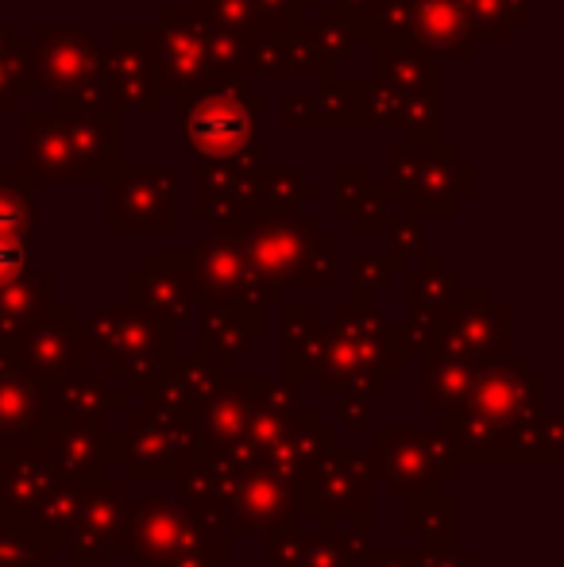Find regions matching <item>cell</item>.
Segmentation results:
<instances>
[{
  "label": "cell",
  "instance_id": "25",
  "mask_svg": "<svg viewBox=\"0 0 564 567\" xmlns=\"http://www.w3.org/2000/svg\"><path fill=\"white\" fill-rule=\"evenodd\" d=\"M189 140H197V147L205 151H233L244 140V116L236 105H228L225 113H217V105H202V113L189 120Z\"/></svg>",
  "mask_w": 564,
  "mask_h": 567
},
{
  "label": "cell",
  "instance_id": "26",
  "mask_svg": "<svg viewBox=\"0 0 564 567\" xmlns=\"http://www.w3.org/2000/svg\"><path fill=\"white\" fill-rule=\"evenodd\" d=\"M163 567H233V533H205L194 548Z\"/></svg>",
  "mask_w": 564,
  "mask_h": 567
},
{
  "label": "cell",
  "instance_id": "31",
  "mask_svg": "<svg viewBox=\"0 0 564 567\" xmlns=\"http://www.w3.org/2000/svg\"><path fill=\"white\" fill-rule=\"evenodd\" d=\"M124 567H151V564H140V560H129V556H124Z\"/></svg>",
  "mask_w": 564,
  "mask_h": 567
},
{
  "label": "cell",
  "instance_id": "12",
  "mask_svg": "<svg viewBox=\"0 0 564 567\" xmlns=\"http://www.w3.org/2000/svg\"><path fill=\"white\" fill-rule=\"evenodd\" d=\"M12 351L39 382H51L59 374L74 371V367L93 363L82 324H74V317L66 309H54V306L12 343Z\"/></svg>",
  "mask_w": 564,
  "mask_h": 567
},
{
  "label": "cell",
  "instance_id": "30",
  "mask_svg": "<svg viewBox=\"0 0 564 567\" xmlns=\"http://www.w3.org/2000/svg\"><path fill=\"white\" fill-rule=\"evenodd\" d=\"M356 567H414V560H410L407 553H387V548H368V553H363V560L356 564Z\"/></svg>",
  "mask_w": 564,
  "mask_h": 567
},
{
  "label": "cell",
  "instance_id": "14",
  "mask_svg": "<svg viewBox=\"0 0 564 567\" xmlns=\"http://www.w3.org/2000/svg\"><path fill=\"white\" fill-rule=\"evenodd\" d=\"M47 425L43 382L16 359L8 343H0V441L35 444Z\"/></svg>",
  "mask_w": 564,
  "mask_h": 567
},
{
  "label": "cell",
  "instance_id": "15",
  "mask_svg": "<svg viewBox=\"0 0 564 567\" xmlns=\"http://www.w3.org/2000/svg\"><path fill=\"white\" fill-rule=\"evenodd\" d=\"M256 402V386L252 374H228L217 390L202 402V410L189 417L194 425V441L205 452H233L240 444L244 429H248V413Z\"/></svg>",
  "mask_w": 564,
  "mask_h": 567
},
{
  "label": "cell",
  "instance_id": "29",
  "mask_svg": "<svg viewBox=\"0 0 564 567\" xmlns=\"http://www.w3.org/2000/svg\"><path fill=\"white\" fill-rule=\"evenodd\" d=\"M337 421L348 429H368L371 425V394H340Z\"/></svg>",
  "mask_w": 564,
  "mask_h": 567
},
{
  "label": "cell",
  "instance_id": "13",
  "mask_svg": "<svg viewBox=\"0 0 564 567\" xmlns=\"http://www.w3.org/2000/svg\"><path fill=\"white\" fill-rule=\"evenodd\" d=\"M298 517V502H294V491L275 478L264 463H252V467H240L233 486V502H228V533L240 537V533H271L279 529L283 522Z\"/></svg>",
  "mask_w": 564,
  "mask_h": 567
},
{
  "label": "cell",
  "instance_id": "17",
  "mask_svg": "<svg viewBox=\"0 0 564 567\" xmlns=\"http://www.w3.org/2000/svg\"><path fill=\"white\" fill-rule=\"evenodd\" d=\"M433 329L437 332L429 351H449V355L475 359V363H499V359H506V348H511L506 309H464L457 317L433 321Z\"/></svg>",
  "mask_w": 564,
  "mask_h": 567
},
{
  "label": "cell",
  "instance_id": "23",
  "mask_svg": "<svg viewBox=\"0 0 564 567\" xmlns=\"http://www.w3.org/2000/svg\"><path fill=\"white\" fill-rule=\"evenodd\" d=\"M402 529L418 540V545H457L460 540V502L449 498L444 491L418 494V498L402 502Z\"/></svg>",
  "mask_w": 564,
  "mask_h": 567
},
{
  "label": "cell",
  "instance_id": "5",
  "mask_svg": "<svg viewBox=\"0 0 564 567\" xmlns=\"http://www.w3.org/2000/svg\"><path fill=\"white\" fill-rule=\"evenodd\" d=\"M197 449L189 417L140 398L121 417V467L129 483H174L182 460Z\"/></svg>",
  "mask_w": 564,
  "mask_h": 567
},
{
  "label": "cell",
  "instance_id": "28",
  "mask_svg": "<svg viewBox=\"0 0 564 567\" xmlns=\"http://www.w3.org/2000/svg\"><path fill=\"white\" fill-rule=\"evenodd\" d=\"M23 267H28V244H23V236L20 231L0 228V286H8L12 278H20Z\"/></svg>",
  "mask_w": 564,
  "mask_h": 567
},
{
  "label": "cell",
  "instance_id": "27",
  "mask_svg": "<svg viewBox=\"0 0 564 567\" xmlns=\"http://www.w3.org/2000/svg\"><path fill=\"white\" fill-rule=\"evenodd\" d=\"M407 556L414 560V567H475V553L460 540L457 545H418Z\"/></svg>",
  "mask_w": 564,
  "mask_h": 567
},
{
  "label": "cell",
  "instance_id": "1",
  "mask_svg": "<svg viewBox=\"0 0 564 567\" xmlns=\"http://www.w3.org/2000/svg\"><path fill=\"white\" fill-rule=\"evenodd\" d=\"M460 463H557L564 452L561 413L545 402V374L522 359L480 371L464 402L441 417Z\"/></svg>",
  "mask_w": 564,
  "mask_h": 567
},
{
  "label": "cell",
  "instance_id": "11",
  "mask_svg": "<svg viewBox=\"0 0 564 567\" xmlns=\"http://www.w3.org/2000/svg\"><path fill=\"white\" fill-rule=\"evenodd\" d=\"M47 417L59 421H90V425H121L129 413L132 394H124L105 371H93V363H82L59 379L43 382Z\"/></svg>",
  "mask_w": 564,
  "mask_h": 567
},
{
  "label": "cell",
  "instance_id": "24",
  "mask_svg": "<svg viewBox=\"0 0 564 567\" xmlns=\"http://www.w3.org/2000/svg\"><path fill=\"white\" fill-rule=\"evenodd\" d=\"M317 351H321V324H317L314 309H290L283 321V363L286 379L301 382L314 374Z\"/></svg>",
  "mask_w": 564,
  "mask_h": 567
},
{
  "label": "cell",
  "instance_id": "2",
  "mask_svg": "<svg viewBox=\"0 0 564 567\" xmlns=\"http://www.w3.org/2000/svg\"><path fill=\"white\" fill-rule=\"evenodd\" d=\"M402 363L394 355L391 324L368 309H340L337 324L321 329V351L309 379L321 394H383Z\"/></svg>",
  "mask_w": 564,
  "mask_h": 567
},
{
  "label": "cell",
  "instance_id": "6",
  "mask_svg": "<svg viewBox=\"0 0 564 567\" xmlns=\"http://www.w3.org/2000/svg\"><path fill=\"white\" fill-rule=\"evenodd\" d=\"M371 471L368 452L348 449V444H329L306 475L298 478V514L317 522V517H371Z\"/></svg>",
  "mask_w": 564,
  "mask_h": 567
},
{
  "label": "cell",
  "instance_id": "7",
  "mask_svg": "<svg viewBox=\"0 0 564 567\" xmlns=\"http://www.w3.org/2000/svg\"><path fill=\"white\" fill-rule=\"evenodd\" d=\"M267 567H356L371 548V517H290L279 529L264 533Z\"/></svg>",
  "mask_w": 564,
  "mask_h": 567
},
{
  "label": "cell",
  "instance_id": "3",
  "mask_svg": "<svg viewBox=\"0 0 564 567\" xmlns=\"http://www.w3.org/2000/svg\"><path fill=\"white\" fill-rule=\"evenodd\" d=\"M90 359H105V374L124 394H151L178 367L174 324L155 321L140 309H109L82 324Z\"/></svg>",
  "mask_w": 564,
  "mask_h": 567
},
{
  "label": "cell",
  "instance_id": "20",
  "mask_svg": "<svg viewBox=\"0 0 564 567\" xmlns=\"http://www.w3.org/2000/svg\"><path fill=\"white\" fill-rule=\"evenodd\" d=\"M129 301L140 313L155 317L166 324H182L194 317L197 309V282L194 275H158V270H143V275H129Z\"/></svg>",
  "mask_w": 564,
  "mask_h": 567
},
{
  "label": "cell",
  "instance_id": "9",
  "mask_svg": "<svg viewBox=\"0 0 564 567\" xmlns=\"http://www.w3.org/2000/svg\"><path fill=\"white\" fill-rule=\"evenodd\" d=\"M213 529H202L178 502L163 498H132L129 502V529H124V556L151 567H163L178 560L186 548H194L197 540Z\"/></svg>",
  "mask_w": 564,
  "mask_h": 567
},
{
  "label": "cell",
  "instance_id": "22",
  "mask_svg": "<svg viewBox=\"0 0 564 567\" xmlns=\"http://www.w3.org/2000/svg\"><path fill=\"white\" fill-rule=\"evenodd\" d=\"M47 309H51V275H39V278L20 275L8 286H0V343L12 348Z\"/></svg>",
  "mask_w": 564,
  "mask_h": 567
},
{
  "label": "cell",
  "instance_id": "18",
  "mask_svg": "<svg viewBox=\"0 0 564 567\" xmlns=\"http://www.w3.org/2000/svg\"><path fill=\"white\" fill-rule=\"evenodd\" d=\"M329 444H337V433H332L317 413H309L306 405H301V410L286 421V429L275 436V444L264 452L259 463H264L275 478H283L290 491H298V478L306 475V467L329 449Z\"/></svg>",
  "mask_w": 564,
  "mask_h": 567
},
{
  "label": "cell",
  "instance_id": "21",
  "mask_svg": "<svg viewBox=\"0 0 564 567\" xmlns=\"http://www.w3.org/2000/svg\"><path fill=\"white\" fill-rule=\"evenodd\" d=\"M422 367V410L433 417H444L452 405L464 402V394L472 390V382L480 379V371L488 363H475V359H460L449 351H425Z\"/></svg>",
  "mask_w": 564,
  "mask_h": 567
},
{
  "label": "cell",
  "instance_id": "32",
  "mask_svg": "<svg viewBox=\"0 0 564 567\" xmlns=\"http://www.w3.org/2000/svg\"><path fill=\"white\" fill-rule=\"evenodd\" d=\"M0 567H4V564H0Z\"/></svg>",
  "mask_w": 564,
  "mask_h": 567
},
{
  "label": "cell",
  "instance_id": "8",
  "mask_svg": "<svg viewBox=\"0 0 564 567\" xmlns=\"http://www.w3.org/2000/svg\"><path fill=\"white\" fill-rule=\"evenodd\" d=\"M35 449L70 483H105L109 471L121 460V425H90V421L47 417Z\"/></svg>",
  "mask_w": 564,
  "mask_h": 567
},
{
  "label": "cell",
  "instance_id": "16",
  "mask_svg": "<svg viewBox=\"0 0 564 567\" xmlns=\"http://www.w3.org/2000/svg\"><path fill=\"white\" fill-rule=\"evenodd\" d=\"M66 478L59 475L51 460L35 444H16L8 463L0 467V517L4 522H31L47 494Z\"/></svg>",
  "mask_w": 564,
  "mask_h": 567
},
{
  "label": "cell",
  "instance_id": "4",
  "mask_svg": "<svg viewBox=\"0 0 564 567\" xmlns=\"http://www.w3.org/2000/svg\"><path fill=\"white\" fill-rule=\"evenodd\" d=\"M371 471L383 483L387 498L407 502L418 494L444 491V483L460 475V460L441 429L379 425L371 433Z\"/></svg>",
  "mask_w": 564,
  "mask_h": 567
},
{
  "label": "cell",
  "instance_id": "19",
  "mask_svg": "<svg viewBox=\"0 0 564 567\" xmlns=\"http://www.w3.org/2000/svg\"><path fill=\"white\" fill-rule=\"evenodd\" d=\"M256 340H264V309L252 301H225V306H209L202 313V332H197L194 351L233 363Z\"/></svg>",
  "mask_w": 564,
  "mask_h": 567
},
{
  "label": "cell",
  "instance_id": "10",
  "mask_svg": "<svg viewBox=\"0 0 564 567\" xmlns=\"http://www.w3.org/2000/svg\"><path fill=\"white\" fill-rule=\"evenodd\" d=\"M129 486L105 478V483H93L85 494L82 522L70 533V540L62 548L70 553L74 567H105L113 560L116 548H124V529H129Z\"/></svg>",
  "mask_w": 564,
  "mask_h": 567
}]
</instances>
